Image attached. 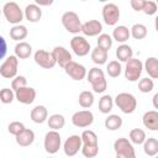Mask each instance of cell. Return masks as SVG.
Listing matches in <instances>:
<instances>
[{"mask_svg": "<svg viewBox=\"0 0 158 158\" xmlns=\"http://www.w3.org/2000/svg\"><path fill=\"white\" fill-rule=\"evenodd\" d=\"M86 78H88V81L90 83L94 93L100 94L107 89V80L105 78V73L99 67H94V68L89 69V72L86 73Z\"/></svg>", "mask_w": 158, "mask_h": 158, "instance_id": "obj_1", "label": "cell"}, {"mask_svg": "<svg viewBox=\"0 0 158 158\" xmlns=\"http://www.w3.org/2000/svg\"><path fill=\"white\" fill-rule=\"evenodd\" d=\"M114 104L123 112V114H132L137 109V99L135 95L130 93H118L115 99Z\"/></svg>", "mask_w": 158, "mask_h": 158, "instance_id": "obj_2", "label": "cell"}, {"mask_svg": "<svg viewBox=\"0 0 158 158\" xmlns=\"http://www.w3.org/2000/svg\"><path fill=\"white\" fill-rule=\"evenodd\" d=\"M1 10H2V14H4L6 21L12 23L14 26L15 25H20V22L23 19V11L21 10L20 5L17 2H15V1L5 2Z\"/></svg>", "mask_w": 158, "mask_h": 158, "instance_id": "obj_3", "label": "cell"}, {"mask_svg": "<svg viewBox=\"0 0 158 158\" xmlns=\"http://www.w3.org/2000/svg\"><path fill=\"white\" fill-rule=\"evenodd\" d=\"M60 21H62L63 27L69 33H73L74 36L79 35V32L81 31V21L79 19L78 14L74 12V11H65L62 15Z\"/></svg>", "mask_w": 158, "mask_h": 158, "instance_id": "obj_4", "label": "cell"}, {"mask_svg": "<svg viewBox=\"0 0 158 158\" xmlns=\"http://www.w3.org/2000/svg\"><path fill=\"white\" fill-rule=\"evenodd\" d=\"M114 151L116 158H136L133 144L128 141V138H117L114 142Z\"/></svg>", "mask_w": 158, "mask_h": 158, "instance_id": "obj_5", "label": "cell"}, {"mask_svg": "<svg viewBox=\"0 0 158 158\" xmlns=\"http://www.w3.org/2000/svg\"><path fill=\"white\" fill-rule=\"evenodd\" d=\"M142 70H143V63L138 58L132 57L126 62L123 74L128 81H137L141 78Z\"/></svg>", "mask_w": 158, "mask_h": 158, "instance_id": "obj_6", "label": "cell"}, {"mask_svg": "<svg viewBox=\"0 0 158 158\" xmlns=\"http://www.w3.org/2000/svg\"><path fill=\"white\" fill-rule=\"evenodd\" d=\"M62 146V137L59 135L58 131H48L44 136V141H43V147H44V151L48 153V154H56L59 148Z\"/></svg>", "mask_w": 158, "mask_h": 158, "instance_id": "obj_7", "label": "cell"}, {"mask_svg": "<svg viewBox=\"0 0 158 158\" xmlns=\"http://www.w3.org/2000/svg\"><path fill=\"white\" fill-rule=\"evenodd\" d=\"M17 68H19V58L15 54L9 56L0 65V75L5 79H14L17 75Z\"/></svg>", "mask_w": 158, "mask_h": 158, "instance_id": "obj_8", "label": "cell"}, {"mask_svg": "<svg viewBox=\"0 0 158 158\" xmlns=\"http://www.w3.org/2000/svg\"><path fill=\"white\" fill-rule=\"evenodd\" d=\"M70 48L74 52V54H77L78 57H85L91 51L90 42L84 36L80 35L73 36V38L70 40Z\"/></svg>", "mask_w": 158, "mask_h": 158, "instance_id": "obj_9", "label": "cell"}, {"mask_svg": "<svg viewBox=\"0 0 158 158\" xmlns=\"http://www.w3.org/2000/svg\"><path fill=\"white\" fill-rule=\"evenodd\" d=\"M102 20L107 26H115L120 20V7L114 2H107L102 6Z\"/></svg>", "mask_w": 158, "mask_h": 158, "instance_id": "obj_10", "label": "cell"}, {"mask_svg": "<svg viewBox=\"0 0 158 158\" xmlns=\"http://www.w3.org/2000/svg\"><path fill=\"white\" fill-rule=\"evenodd\" d=\"M93 122H94V114L90 110H80L74 112L72 116V123L79 128L89 127Z\"/></svg>", "mask_w": 158, "mask_h": 158, "instance_id": "obj_11", "label": "cell"}, {"mask_svg": "<svg viewBox=\"0 0 158 158\" xmlns=\"http://www.w3.org/2000/svg\"><path fill=\"white\" fill-rule=\"evenodd\" d=\"M63 69H64V72L68 77H70L73 80H77V81L83 80L86 77V73H88L86 68L83 64H80L78 62H74V60L69 62Z\"/></svg>", "mask_w": 158, "mask_h": 158, "instance_id": "obj_12", "label": "cell"}, {"mask_svg": "<svg viewBox=\"0 0 158 158\" xmlns=\"http://www.w3.org/2000/svg\"><path fill=\"white\" fill-rule=\"evenodd\" d=\"M33 59L37 65H40L41 68H44V69H52L56 65V60H54L52 52H48L44 49L36 51L33 54Z\"/></svg>", "mask_w": 158, "mask_h": 158, "instance_id": "obj_13", "label": "cell"}, {"mask_svg": "<svg viewBox=\"0 0 158 158\" xmlns=\"http://www.w3.org/2000/svg\"><path fill=\"white\" fill-rule=\"evenodd\" d=\"M81 137L79 135L69 136L63 143V151L67 157H74L81 149Z\"/></svg>", "mask_w": 158, "mask_h": 158, "instance_id": "obj_14", "label": "cell"}, {"mask_svg": "<svg viewBox=\"0 0 158 158\" xmlns=\"http://www.w3.org/2000/svg\"><path fill=\"white\" fill-rule=\"evenodd\" d=\"M52 54L54 57L56 64H58L62 68H64L69 62L73 60L70 52L65 47H63V46H56L53 48V51H52Z\"/></svg>", "mask_w": 158, "mask_h": 158, "instance_id": "obj_15", "label": "cell"}, {"mask_svg": "<svg viewBox=\"0 0 158 158\" xmlns=\"http://www.w3.org/2000/svg\"><path fill=\"white\" fill-rule=\"evenodd\" d=\"M36 95H37L36 90L33 88H31V86H23V88H21V89L15 91V99L19 102L23 104V105L32 104L35 101V99H36Z\"/></svg>", "mask_w": 158, "mask_h": 158, "instance_id": "obj_16", "label": "cell"}, {"mask_svg": "<svg viewBox=\"0 0 158 158\" xmlns=\"http://www.w3.org/2000/svg\"><path fill=\"white\" fill-rule=\"evenodd\" d=\"M80 32L88 37L99 36L102 32V23L99 20H89V21L81 23V31Z\"/></svg>", "mask_w": 158, "mask_h": 158, "instance_id": "obj_17", "label": "cell"}, {"mask_svg": "<svg viewBox=\"0 0 158 158\" xmlns=\"http://www.w3.org/2000/svg\"><path fill=\"white\" fill-rule=\"evenodd\" d=\"M23 16L28 22L36 23L42 17V9L36 4H28L23 10Z\"/></svg>", "mask_w": 158, "mask_h": 158, "instance_id": "obj_18", "label": "cell"}, {"mask_svg": "<svg viewBox=\"0 0 158 158\" xmlns=\"http://www.w3.org/2000/svg\"><path fill=\"white\" fill-rule=\"evenodd\" d=\"M143 126L151 131H157L158 130V111L157 110H149L143 114L142 117Z\"/></svg>", "mask_w": 158, "mask_h": 158, "instance_id": "obj_19", "label": "cell"}, {"mask_svg": "<svg viewBox=\"0 0 158 158\" xmlns=\"http://www.w3.org/2000/svg\"><path fill=\"white\" fill-rule=\"evenodd\" d=\"M30 117L35 123H43L48 118V110L44 105H37L31 110Z\"/></svg>", "mask_w": 158, "mask_h": 158, "instance_id": "obj_20", "label": "cell"}, {"mask_svg": "<svg viewBox=\"0 0 158 158\" xmlns=\"http://www.w3.org/2000/svg\"><path fill=\"white\" fill-rule=\"evenodd\" d=\"M15 139L20 147H28L35 141V132L30 128H25L22 132H20L17 136H15Z\"/></svg>", "mask_w": 158, "mask_h": 158, "instance_id": "obj_21", "label": "cell"}, {"mask_svg": "<svg viewBox=\"0 0 158 158\" xmlns=\"http://www.w3.org/2000/svg\"><path fill=\"white\" fill-rule=\"evenodd\" d=\"M130 37H131V36H130V28L126 27V26H123V25L116 26V27L114 28L112 36H111L112 40H115L116 42H118V43H121V44L125 43L126 41H128Z\"/></svg>", "mask_w": 158, "mask_h": 158, "instance_id": "obj_22", "label": "cell"}, {"mask_svg": "<svg viewBox=\"0 0 158 158\" xmlns=\"http://www.w3.org/2000/svg\"><path fill=\"white\" fill-rule=\"evenodd\" d=\"M143 69L147 72L151 79L158 78V59L157 57H148L143 63Z\"/></svg>", "mask_w": 158, "mask_h": 158, "instance_id": "obj_23", "label": "cell"}, {"mask_svg": "<svg viewBox=\"0 0 158 158\" xmlns=\"http://www.w3.org/2000/svg\"><path fill=\"white\" fill-rule=\"evenodd\" d=\"M14 51H15V56L19 59H26L32 54V46L25 41L17 42Z\"/></svg>", "mask_w": 158, "mask_h": 158, "instance_id": "obj_24", "label": "cell"}, {"mask_svg": "<svg viewBox=\"0 0 158 158\" xmlns=\"http://www.w3.org/2000/svg\"><path fill=\"white\" fill-rule=\"evenodd\" d=\"M132 57H133V51H132L131 46H128L126 43H122L116 48V58L118 59V62H125L126 63Z\"/></svg>", "mask_w": 158, "mask_h": 158, "instance_id": "obj_25", "label": "cell"}, {"mask_svg": "<svg viewBox=\"0 0 158 158\" xmlns=\"http://www.w3.org/2000/svg\"><path fill=\"white\" fill-rule=\"evenodd\" d=\"M28 35V30L26 26L23 25H15L11 27L10 30V37L14 40V41H17V42H22V40H25Z\"/></svg>", "mask_w": 158, "mask_h": 158, "instance_id": "obj_26", "label": "cell"}, {"mask_svg": "<svg viewBox=\"0 0 158 158\" xmlns=\"http://www.w3.org/2000/svg\"><path fill=\"white\" fill-rule=\"evenodd\" d=\"M47 125L49 128H52L53 131H59L60 128L64 127L65 125V118L63 115L60 114H53L51 116H48L47 118Z\"/></svg>", "mask_w": 158, "mask_h": 158, "instance_id": "obj_27", "label": "cell"}, {"mask_svg": "<svg viewBox=\"0 0 158 158\" xmlns=\"http://www.w3.org/2000/svg\"><path fill=\"white\" fill-rule=\"evenodd\" d=\"M122 123H123L122 117L118 116V115H115V114L109 115V116L105 118V122H104L105 128L109 130V131H116V130L121 128V127H122Z\"/></svg>", "mask_w": 158, "mask_h": 158, "instance_id": "obj_28", "label": "cell"}, {"mask_svg": "<svg viewBox=\"0 0 158 158\" xmlns=\"http://www.w3.org/2000/svg\"><path fill=\"white\" fill-rule=\"evenodd\" d=\"M143 151L148 157H156L158 154V139L156 137L146 138L143 142Z\"/></svg>", "mask_w": 158, "mask_h": 158, "instance_id": "obj_29", "label": "cell"}, {"mask_svg": "<svg viewBox=\"0 0 158 158\" xmlns=\"http://www.w3.org/2000/svg\"><path fill=\"white\" fill-rule=\"evenodd\" d=\"M90 57H91V60H93L95 64L102 65V64H105V63L107 62L109 52H106V51H104V49H101V48H99V47H95L94 49H91Z\"/></svg>", "mask_w": 158, "mask_h": 158, "instance_id": "obj_30", "label": "cell"}, {"mask_svg": "<svg viewBox=\"0 0 158 158\" xmlns=\"http://www.w3.org/2000/svg\"><path fill=\"white\" fill-rule=\"evenodd\" d=\"M81 137V146H99V138L96 133L91 130H84L80 135Z\"/></svg>", "mask_w": 158, "mask_h": 158, "instance_id": "obj_31", "label": "cell"}, {"mask_svg": "<svg viewBox=\"0 0 158 158\" xmlns=\"http://www.w3.org/2000/svg\"><path fill=\"white\" fill-rule=\"evenodd\" d=\"M128 141L132 144H143V142L146 141V132L142 128H132L128 133Z\"/></svg>", "mask_w": 158, "mask_h": 158, "instance_id": "obj_32", "label": "cell"}, {"mask_svg": "<svg viewBox=\"0 0 158 158\" xmlns=\"http://www.w3.org/2000/svg\"><path fill=\"white\" fill-rule=\"evenodd\" d=\"M114 107V99L111 95H102L99 100V111L101 114H109Z\"/></svg>", "mask_w": 158, "mask_h": 158, "instance_id": "obj_33", "label": "cell"}, {"mask_svg": "<svg viewBox=\"0 0 158 158\" xmlns=\"http://www.w3.org/2000/svg\"><path fill=\"white\" fill-rule=\"evenodd\" d=\"M148 33L147 27L143 23H135L130 28V36L133 37L135 40H143Z\"/></svg>", "mask_w": 158, "mask_h": 158, "instance_id": "obj_34", "label": "cell"}, {"mask_svg": "<svg viewBox=\"0 0 158 158\" xmlns=\"http://www.w3.org/2000/svg\"><path fill=\"white\" fill-rule=\"evenodd\" d=\"M78 101H79V105L83 109H89L94 104V94L91 91H89V90H84V91H81L79 94Z\"/></svg>", "mask_w": 158, "mask_h": 158, "instance_id": "obj_35", "label": "cell"}, {"mask_svg": "<svg viewBox=\"0 0 158 158\" xmlns=\"http://www.w3.org/2000/svg\"><path fill=\"white\" fill-rule=\"evenodd\" d=\"M112 41H114V40L111 38L110 35H107V33H101V35L98 36L96 47H99V48H101V49L109 52V49L112 47Z\"/></svg>", "mask_w": 158, "mask_h": 158, "instance_id": "obj_36", "label": "cell"}, {"mask_svg": "<svg viewBox=\"0 0 158 158\" xmlns=\"http://www.w3.org/2000/svg\"><path fill=\"white\" fill-rule=\"evenodd\" d=\"M106 72H107L109 77H111V78H118L120 74L122 73L121 63H120L118 60H110V62L107 63Z\"/></svg>", "mask_w": 158, "mask_h": 158, "instance_id": "obj_37", "label": "cell"}, {"mask_svg": "<svg viewBox=\"0 0 158 158\" xmlns=\"http://www.w3.org/2000/svg\"><path fill=\"white\" fill-rule=\"evenodd\" d=\"M154 89V81L151 78H142L138 81V90L143 94H148Z\"/></svg>", "mask_w": 158, "mask_h": 158, "instance_id": "obj_38", "label": "cell"}, {"mask_svg": "<svg viewBox=\"0 0 158 158\" xmlns=\"http://www.w3.org/2000/svg\"><path fill=\"white\" fill-rule=\"evenodd\" d=\"M15 99V91L10 88H2L0 90V101L2 104H11Z\"/></svg>", "mask_w": 158, "mask_h": 158, "instance_id": "obj_39", "label": "cell"}, {"mask_svg": "<svg viewBox=\"0 0 158 158\" xmlns=\"http://www.w3.org/2000/svg\"><path fill=\"white\" fill-rule=\"evenodd\" d=\"M158 10V6H157V2L156 1H152V0H144L143 2V7H142V11L143 14L148 15V16H152L157 12Z\"/></svg>", "mask_w": 158, "mask_h": 158, "instance_id": "obj_40", "label": "cell"}, {"mask_svg": "<svg viewBox=\"0 0 158 158\" xmlns=\"http://www.w3.org/2000/svg\"><path fill=\"white\" fill-rule=\"evenodd\" d=\"M80 152L85 158H95L99 153V146H81Z\"/></svg>", "mask_w": 158, "mask_h": 158, "instance_id": "obj_41", "label": "cell"}, {"mask_svg": "<svg viewBox=\"0 0 158 158\" xmlns=\"http://www.w3.org/2000/svg\"><path fill=\"white\" fill-rule=\"evenodd\" d=\"M23 86H27V79H26V77H23V75H16L12 79V81H11V89L14 91H16V90H19V89H21Z\"/></svg>", "mask_w": 158, "mask_h": 158, "instance_id": "obj_42", "label": "cell"}, {"mask_svg": "<svg viewBox=\"0 0 158 158\" xmlns=\"http://www.w3.org/2000/svg\"><path fill=\"white\" fill-rule=\"evenodd\" d=\"M25 128H26L25 125H23L22 122H20V121H12V122H10L9 126H7L9 133H11V135H14V136H17V135H19L20 132H22Z\"/></svg>", "mask_w": 158, "mask_h": 158, "instance_id": "obj_43", "label": "cell"}, {"mask_svg": "<svg viewBox=\"0 0 158 158\" xmlns=\"http://www.w3.org/2000/svg\"><path fill=\"white\" fill-rule=\"evenodd\" d=\"M6 53H7V43H6V40L2 36H0V60L5 58Z\"/></svg>", "mask_w": 158, "mask_h": 158, "instance_id": "obj_44", "label": "cell"}, {"mask_svg": "<svg viewBox=\"0 0 158 158\" xmlns=\"http://www.w3.org/2000/svg\"><path fill=\"white\" fill-rule=\"evenodd\" d=\"M143 2H144V0H131L130 1V5H131V7L135 11H142Z\"/></svg>", "mask_w": 158, "mask_h": 158, "instance_id": "obj_45", "label": "cell"}, {"mask_svg": "<svg viewBox=\"0 0 158 158\" xmlns=\"http://www.w3.org/2000/svg\"><path fill=\"white\" fill-rule=\"evenodd\" d=\"M35 4L38 5V6L41 7V6H49V5L53 4V1H52V0H48V1H40V0H37Z\"/></svg>", "mask_w": 158, "mask_h": 158, "instance_id": "obj_46", "label": "cell"}, {"mask_svg": "<svg viewBox=\"0 0 158 158\" xmlns=\"http://www.w3.org/2000/svg\"><path fill=\"white\" fill-rule=\"evenodd\" d=\"M157 99H158V94H154L152 100H153V107L154 109H158V104H157Z\"/></svg>", "mask_w": 158, "mask_h": 158, "instance_id": "obj_47", "label": "cell"}, {"mask_svg": "<svg viewBox=\"0 0 158 158\" xmlns=\"http://www.w3.org/2000/svg\"><path fill=\"white\" fill-rule=\"evenodd\" d=\"M1 12H2V10H1V9H0V16H1Z\"/></svg>", "mask_w": 158, "mask_h": 158, "instance_id": "obj_48", "label": "cell"}, {"mask_svg": "<svg viewBox=\"0 0 158 158\" xmlns=\"http://www.w3.org/2000/svg\"><path fill=\"white\" fill-rule=\"evenodd\" d=\"M47 158H53V157H47Z\"/></svg>", "mask_w": 158, "mask_h": 158, "instance_id": "obj_49", "label": "cell"}]
</instances>
